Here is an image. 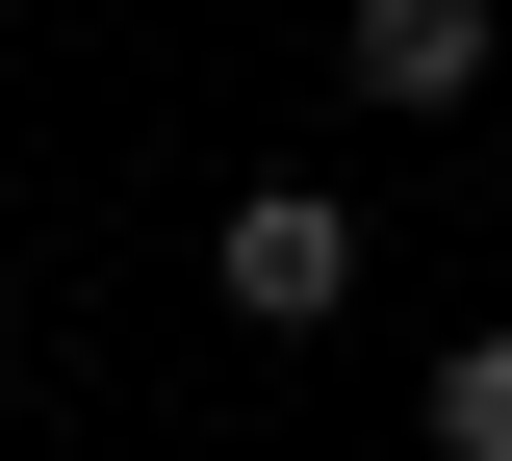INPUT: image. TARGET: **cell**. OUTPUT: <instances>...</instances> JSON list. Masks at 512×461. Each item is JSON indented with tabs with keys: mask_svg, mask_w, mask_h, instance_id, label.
Instances as JSON below:
<instances>
[{
	"mask_svg": "<svg viewBox=\"0 0 512 461\" xmlns=\"http://www.w3.org/2000/svg\"><path fill=\"white\" fill-rule=\"evenodd\" d=\"M205 282H231V333H333L359 308V205L333 180H256L231 231H205Z\"/></svg>",
	"mask_w": 512,
	"mask_h": 461,
	"instance_id": "obj_1",
	"label": "cell"
},
{
	"mask_svg": "<svg viewBox=\"0 0 512 461\" xmlns=\"http://www.w3.org/2000/svg\"><path fill=\"white\" fill-rule=\"evenodd\" d=\"M333 77H359V103H461V77H487V0H359Z\"/></svg>",
	"mask_w": 512,
	"mask_h": 461,
	"instance_id": "obj_2",
	"label": "cell"
},
{
	"mask_svg": "<svg viewBox=\"0 0 512 461\" xmlns=\"http://www.w3.org/2000/svg\"><path fill=\"white\" fill-rule=\"evenodd\" d=\"M410 436H436V461H512V333H461L436 385H410Z\"/></svg>",
	"mask_w": 512,
	"mask_h": 461,
	"instance_id": "obj_3",
	"label": "cell"
}]
</instances>
